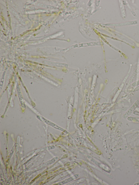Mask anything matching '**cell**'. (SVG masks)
Here are the masks:
<instances>
[{
  "label": "cell",
  "mask_w": 139,
  "mask_h": 185,
  "mask_svg": "<svg viewBox=\"0 0 139 185\" xmlns=\"http://www.w3.org/2000/svg\"><path fill=\"white\" fill-rule=\"evenodd\" d=\"M139 90V86L138 87L135 88V89L131 90H130V91H129V92H134L137 91Z\"/></svg>",
  "instance_id": "5b68a950"
},
{
  "label": "cell",
  "mask_w": 139,
  "mask_h": 185,
  "mask_svg": "<svg viewBox=\"0 0 139 185\" xmlns=\"http://www.w3.org/2000/svg\"><path fill=\"white\" fill-rule=\"evenodd\" d=\"M78 177L79 175H78V174H76V175H75L73 176L72 177H71L68 179H67L66 180H64V181H63L62 182V183L61 184H64L66 183H68L69 182H70V181H72L74 180L75 179H76L78 178Z\"/></svg>",
  "instance_id": "7a4b0ae2"
},
{
  "label": "cell",
  "mask_w": 139,
  "mask_h": 185,
  "mask_svg": "<svg viewBox=\"0 0 139 185\" xmlns=\"http://www.w3.org/2000/svg\"><path fill=\"white\" fill-rule=\"evenodd\" d=\"M139 105V99L137 100L132 106L130 108L123 116V117L124 119H127L129 117Z\"/></svg>",
  "instance_id": "6da1fadb"
},
{
  "label": "cell",
  "mask_w": 139,
  "mask_h": 185,
  "mask_svg": "<svg viewBox=\"0 0 139 185\" xmlns=\"http://www.w3.org/2000/svg\"><path fill=\"white\" fill-rule=\"evenodd\" d=\"M127 119L128 121H139V118L134 117H128Z\"/></svg>",
  "instance_id": "3957f363"
},
{
  "label": "cell",
  "mask_w": 139,
  "mask_h": 185,
  "mask_svg": "<svg viewBox=\"0 0 139 185\" xmlns=\"http://www.w3.org/2000/svg\"><path fill=\"white\" fill-rule=\"evenodd\" d=\"M139 85V80L135 82H134L131 85L133 87H135L136 86Z\"/></svg>",
  "instance_id": "277c9868"
}]
</instances>
